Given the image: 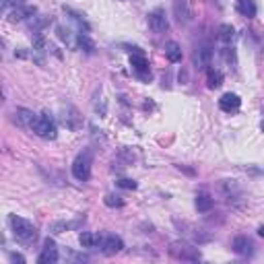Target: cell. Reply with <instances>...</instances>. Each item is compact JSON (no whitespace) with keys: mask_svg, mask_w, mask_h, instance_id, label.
<instances>
[{"mask_svg":"<svg viewBox=\"0 0 264 264\" xmlns=\"http://www.w3.org/2000/svg\"><path fill=\"white\" fill-rule=\"evenodd\" d=\"M9 223H11V229H13V235L17 237V242L21 244H33L37 239V229L33 227V223L23 219V217L17 215H11L9 217Z\"/></svg>","mask_w":264,"mask_h":264,"instance_id":"6da1fadb","label":"cell"},{"mask_svg":"<svg viewBox=\"0 0 264 264\" xmlns=\"http://www.w3.org/2000/svg\"><path fill=\"white\" fill-rule=\"evenodd\" d=\"M29 128L42 138H56V124H54L52 116L45 114V112L40 114V116H35V120L31 122Z\"/></svg>","mask_w":264,"mask_h":264,"instance_id":"7a4b0ae2","label":"cell"},{"mask_svg":"<svg viewBox=\"0 0 264 264\" xmlns=\"http://www.w3.org/2000/svg\"><path fill=\"white\" fill-rule=\"evenodd\" d=\"M91 163H93V159H91V153L89 151L81 153L79 157L74 159V163H73V176L79 182H87L89 177H91Z\"/></svg>","mask_w":264,"mask_h":264,"instance_id":"3957f363","label":"cell"},{"mask_svg":"<svg viewBox=\"0 0 264 264\" xmlns=\"http://www.w3.org/2000/svg\"><path fill=\"white\" fill-rule=\"evenodd\" d=\"M149 27L155 31V33H165L169 29V21H167L165 11L155 9L153 13H149Z\"/></svg>","mask_w":264,"mask_h":264,"instance_id":"277c9868","label":"cell"},{"mask_svg":"<svg viewBox=\"0 0 264 264\" xmlns=\"http://www.w3.org/2000/svg\"><path fill=\"white\" fill-rule=\"evenodd\" d=\"M169 252H172V256H176V258H180V260H192V262L200 260V252L196 250V248H190L186 244H172Z\"/></svg>","mask_w":264,"mask_h":264,"instance_id":"5b68a950","label":"cell"},{"mask_svg":"<svg viewBox=\"0 0 264 264\" xmlns=\"http://www.w3.org/2000/svg\"><path fill=\"white\" fill-rule=\"evenodd\" d=\"M58 258H60V254H58L56 244H54L52 239H45L44 250L40 256H37V262L40 264H54V262H58Z\"/></svg>","mask_w":264,"mask_h":264,"instance_id":"8992f818","label":"cell"},{"mask_svg":"<svg viewBox=\"0 0 264 264\" xmlns=\"http://www.w3.org/2000/svg\"><path fill=\"white\" fill-rule=\"evenodd\" d=\"M102 250H103V254H107V256H114V254H118V252H122V248H124V242L118 237V235H105V237H102Z\"/></svg>","mask_w":264,"mask_h":264,"instance_id":"52a82bcc","label":"cell"},{"mask_svg":"<svg viewBox=\"0 0 264 264\" xmlns=\"http://www.w3.org/2000/svg\"><path fill=\"white\" fill-rule=\"evenodd\" d=\"M211 58H213V50L208 48V45H200L196 54H194V64H196V68H200V71H206V68L211 66Z\"/></svg>","mask_w":264,"mask_h":264,"instance_id":"ba28073f","label":"cell"},{"mask_svg":"<svg viewBox=\"0 0 264 264\" xmlns=\"http://www.w3.org/2000/svg\"><path fill=\"white\" fill-rule=\"evenodd\" d=\"M231 248H234V252L239 254V256H252V252H254L252 239L246 237V235H237L234 239V244H231Z\"/></svg>","mask_w":264,"mask_h":264,"instance_id":"9c48e42d","label":"cell"},{"mask_svg":"<svg viewBox=\"0 0 264 264\" xmlns=\"http://www.w3.org/2000/svg\"><path fill=\"white\" fill-rule=\"evenodd\" d=\"M239 105H242V99H239V95H235V93H225V95L219 99V107L227 114L239 110Z\"/></svg>","mask_w":264,"mask_h":264,"instance_id":"30bf717a","label":"cell"},{"mask_svg":"<svg viewBox=\"0 0 264 264\" xmlns=\"http://www.w3.org/2000/svg\"><path fill=\"white\" fill-rule=\"evenodd\" d=\"M165 56L169 62H174V64H177V62H182V48L177 42H167L165 44Z\"/></svg>","mask_w":264,"mask_h":264,"instance_id":"8fae6325","label":"cell"},{"mask_svg":"<svg viewBox=\"0 0 264 264\" xmlns=\"http://www.w3.org/2000/svg\"><path fill=\"white\" fill-rule=\"evenodd\" d=\"M174 11H176V17H177V21H180V23H188L190 21V11H188L186 0H176Z\"/></svg>","mask_w":264,"mask_h":264,"instance_id":"7c38bea8","label":"cell"},{"mask_svg":"<svg viewBox=\"0 0 264 264\" xmlns=\"http://www.w3.org/2000/svg\"><path fill=\"white\" fill-rule=\"evenodd\" d=\"M130 64H132V68L141 74V76H145V73L149 71V62H147V58L145 56H141V54H134V56L130 58Z\"/></svg>","mask_w":264,"mask_h":264,"instance_id":"4fadbf2b","label":"cell"},{"mask_svg":"<svg viewBox=\"0 0 264 264\" xmlns=\"http://www.w3.org/2000/svg\"><path fill=\"white\" fill-rule=\"evenodd\" d=\"M196 208H198V213L211 211V208H213V198L208 196L206 192H200L198 196H196Z\"/></svg>","mask_w":264,"mask_h":264,"instance_id":"5bb4252c","label":"cell"},{"mask_svg":"<svg viewBox=\"0 0 264 264\" xmlns=\"http://www.w3.org/2000/svg\"><path fill=\"white\" fill-rule=\"evenodd\" d=\"M79 242L83 248H93V246H99L102 244V235H95V234H89V231H85V234L79 235Z\"/></svg>","mask_w":264,"mask_h":264,"instance_id":"9a60e30c","label":"cell"},{"mask_svg":"<svg viewBox=\"0 0 264 264\" xmlns=\"http://www.w3.org/2000/svg\"><path fill=\"white\" fill-rule=\"evenodd\" d=\"M206 74H208V87L211 89H217V87H221L223 85V74L219 71H215V68H206Z\"/></svg>","mask_w":264,"mask_h":264,"instance_id":"2e32d148","label":"cell"},{"mask_svg":"<svg viewBox=\"0 0 264 264\" xmlns=\"http://www.w3.org/2000/svg\"><path fill=\"white\" fill-rule=\"evenodd\" d=\"M234 35H235V29L227 25V23H223V25L219 27V40L223 44H231V40H234Z\"/></svg>","mask_w":264,"mask_h":264,"instance_id":"e0dca14e","label":"cell"},{"mask_svg":"<svg viewBox=\"0 0 264 264\" xmlns=\"http://www.w3.org/2000/svg\"><path fill=\"white\" fill-rule=\"evenodd\" d=\"M239 13L244 15V17H256V4L254 0H239Z\"/></svg>","mask_w":264,"mask_h":264,"instance_id":"ac0fdd59","label":"cell"},{"mask_svg":"<svg viewBox=\"0 0 264 264\" xmlns=\"http://www.w3.org/2000/svg\"><path fill=\"white\" fill-rule=\"evenodd\" d=\"M17 116H19V120H21L23 126H27V128L31 126V122L35 120V114L31 112V110H25V107H19V110H17Z\"/></svg>","mask_w":264,"mask_h":264,"instance_id":"d6986e66","label":"cell"},{"mask_svg":"<svg viewBox=\"0 0 264 264\" xmlns=\"http://www.w3.org/2000/svg\"><path fill=\"white\" fill-rule=\"evenodd\" d=\"M31 15H35V9H31V6H25V9H23V6H19V9L11 15V21H23V19L31 17Z\"/></svg>","mask_w":264,"mask_h":264,"instance_id":"ffe728a7","label":"cell"},{"mask_svg":"<svg viewBox=\"0 0 264 264\" xmlns=\"http://www.w3.org/2000/svg\"><path fill=\"white\" fill-rule=\"evenodd\" d=\"M79 223H64V221H58V223H52L50 225V231L52 234H62V231L71 229V227H76Z\"/></svg>","mask_w":264,"mask_h":264,"instance_id":"44dd1931","label":"cell"},{"mask_svg":"<svg viewBox=\"0 0 264 264\" xmlns=\"http://www.w3.org/2000/svg\"><path fill=\"white\" fill-rule=\"evenodd\" d=\"M103 203L107 206H124V200L120 196H114V194H107V196L103 198Z\"/></svg>","mask_w":264,"mask_h":264,"instance_id":"7402d4cb","label":"cell"},{"mask_svg":"<svg viewBox=\"0 0 264 264\" xmlns=\"http://www.w3.org/2000/svg\"><path fill=\"white\" fill-rule=\"evenodd\" d=\"M118 186H120V188H126V190H136V182L134 180H120Z\"/></svg>","mask_w":264,"mask_h":264,"instance_id":"603a6c76","label":"cell"},{"mask_svg":"<svg viewBox=\"0 0 264 264\" xmlns=\"http://www.w3.org/2000/svg\"><path fill=\"white\" fill-rule=\"evenodd\" d=\"M4 4L6 6H17V9H19V6L25 4V0H4Z\"/></svg>","mask_w":264,"mask_h":264,"instance_id":"cb8c5ba5","label":"cell"},{"mask_svg":"<svg viewBox=\"0 0 264 264\" xmlns=\"http://www.w3.org/2000/svg\"><path fill=\"white\" fill-rule=\"evenodd\" d=\"M11 260H13V262H25V256H21V254H11Z\"/></svg>","mask_w":264,"mask_h":264,"instance_id":"d4e9b609","label":"cell"}]
</instances>
